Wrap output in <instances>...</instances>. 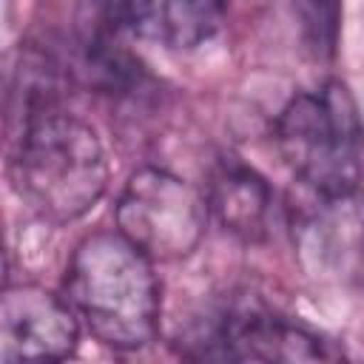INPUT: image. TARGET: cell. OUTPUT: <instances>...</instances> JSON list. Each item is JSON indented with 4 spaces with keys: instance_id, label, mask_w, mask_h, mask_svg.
I'll return each mask as SVG.
<instances>
[{
    "instance_id": "5b68a950",
    "label": "cell",
    "mask_w": 364,
    "mask_h": 364,
    "mask_svg": "<svg viewBox=\"0 0 364 364\" xmlns=\"http://www.w3.org/2000/svg\"><path fill=\"white\" fill-rule=\"evenodd\" d=\"M185 355L213 361H318L327 341L276 316L259 299L242 296L210 310L185 336Z\"/></svg>"
},
{
    "instance_id": "52a82bcc",
    "label": "cell",
    "mask_w": 364,
    "mask_h": 364,
    "mask_svg": "<svg viewBox=\"0 0 364 364\" xmlns=\"http://www.w3.org/2000/svg\"><path fill=\"white\" fill-rule=\"evenodd\" d=\"M205 202L225 230L239 239H259L267 228L273 199L267 182L253 168L236 159H222L210 173Z\"/></svg>"
},
{
    "instance_id": "7a4b0ae2",
    "label": "cell",
    "mask_w": 364,
    "mask_h": 364,
    "mask_svg": "<svg viewBox=\"0 0 364 364\" xmlns=\"http://www.w3.org/2000/svg\"><path fill=\"white\" fill-rule=\"evenodd\" d=\"M71 307L114 350H139L159 330V279L154 262L122 233H91L65 270Z\"/></svg>"
},
{
    "instance_id": "3957f363",
    "label": "cell",
    "mask_w": 364,
    "mask_h": 364,
    "mask_svg": "<svg viewBox=\"0 0 364 364\" xmlns=\"http://www.w3.org/2000/svg\"><path fill=\"white\" fill-rule=\"evenodd\" d=\"M276 145L290 171L327 202L350 199L364 176V122L350 88L327 80L296 94L276 119Z\"/></svg>"
},
{
    "instance_id": "6da1fadb",
    "label": "cell",
    "mask_w": 364,
    "mask_h": 364,
    "mask_svg": "<svg viewBox=\"0 0 364 364\" xmlns=\"http://www.w3.org/2000/svg\"><path fill=\"white\" fill-rule=\"evenodd\" d=\"M20 196L48 222H74L88 213L108 185L100 136L88 122L57 105L23 114L11 159Z\"/></svg>"
},
{
    "instance_id": "ba28073f",
    "label": "cell",
    "mask_w": 364,
    "mask_h": 364,
    "mask_svg": "<svg viewBox=\"0 0 364 364\" xmlns=\"http://www.w3.org/2000/svg\"><path fill=\"white\" fill-rule=\"evenodd\" d=\"M301 43L316 60H330L338 46L341 0H293Z\"/></svg>"
},
{
    "instance_id": "8992f818",
    "label": "cell",
    "mask_w": 364,
    "mask_h": 364,
    "mask_svg": "<svg viewBox=\"0 0 364 364\" xmlns=\"http://www.w3.org/2000/svg\"><path fill=\"white\" fill-rule=\"evenodd\" d=\"M77 310L46 287L14 284L0 301V361H60L77 350Z\"/></svg>"
},
{
    "instance_id": "277c9868",
    "label": "cell",
    "mask_w": 364,
    "mask_h": 364,
    "mask_svg": "<svg viewBox=\"0 0 364 364\" xmlns=\"http://www.w3.org/2000/svg\"><path fill=\"white\" fill-rule=\"evenodd\" d=\"M208 202L185 179L142 168L131 173L117 202L119 233L151 262L185 259L205 236Z\"/></svg>"
},
{
    "instance_id": "9c48e42d",
    "label": "cell",
    "mask_w": 364,
    "mask_h": 364,
    "mask_svg": "<svg viewBox=\"0 0 364 364\" xmlns=\"http://www.w3.org/2000/svg\"><path fill=\"white\" fill-rule=\"evenodd\" d=\"M228 3H230V0H185L188 11H193L196 23L202 26V31H205L208 37H213L216 28L222 26V17H225V11H228Z\"/></svg>"
}]
</instances>
